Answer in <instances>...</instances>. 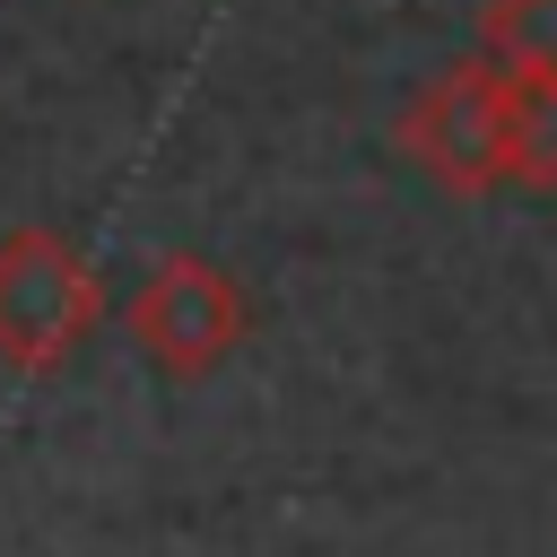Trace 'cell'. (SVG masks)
I'll list each match as a JSON object with an SVG mask.
<instances>
[{"instance_id": "7a4b0ae2", "label": "cell", "mask_w": 557, "mask_h": 557, "mask_svg": "<svg viewBox=\"0 0 557 557\" xmlns=\"http://www.w3.org/2000/svg\"><path fill=\"white\" fill-rule=\"evenodd\" d=\"M244 322H252V313H244L235 270L209 261V252H165V261H148V278H139L131 305H122L131 348H139L157 374H174V383L218 374V366L244 348Z\"/></svg>"}, {"instance_id": "6da1fadb", "label": "cell", "mask_w": 557, "mask_h": 557, "mask_svg": "<svg viewBox=\"0 0 557 557\" xmlns=\"http://www.w3.org/2000/svg\"><path fill=\"white\" fill-rule=\"evenodd\" d=\"M104 322V278L61 226H9L0 235V366L52 374L70 366Z\"/></svg>"}, {"instance_id": "5b68a950", "label": "cell", "mask_w": 557, "mask_h": 557, "mask_svg": "<svg viewBox=\"0 0 557 557\" xmlns=\"http://www.w3.org/2000/svg\"><path fill=\"white\" fill-rule=\"evenodd\" d=\"M479 61L557 78V0H487L479 9Z\"/></svg>"}, {"instance_id": "277c9868", "label": "cell", "mask_w": 557, "mask_h": 557, "mask_svg": "<svg viewBox=\"0 0 557 557\" xmlns=\"http://www.w3.org/2000/svg\"><path fill=\"white\" fill-rule=\"evenodd\" d=\"M505 183H557V78L505 70Z\"/></svg>"}, {"instance_id": "3957f363", "label": "cell", "mask_w": 557, "mask_h": 557, "mask_svg": "<svg viewBox=\"0 0 557 557\" xmlns=\"http://www.w3.org/2000/svg\"><path fill=\"white\" fill-rule=\"evenodd\" d=\"M400 148L444 183V191H487L505 183V70L496 61H453L400 122Z\"/></svg>"}]
</instances>
